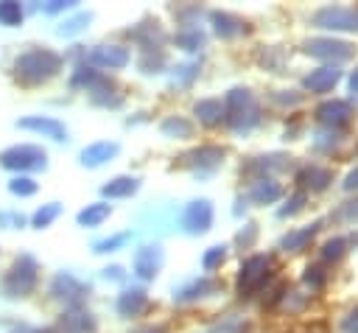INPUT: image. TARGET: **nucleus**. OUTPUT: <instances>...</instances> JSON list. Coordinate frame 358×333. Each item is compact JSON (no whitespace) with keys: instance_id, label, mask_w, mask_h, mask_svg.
<instances>
[{"instance_id":"41","label":"nucleus","mask_w":358,"mask_h":333,"mask_svg":"<svg viewBox=\"0 0 358 333\" xmlns=\"http://www.w3.org/2000/svg\"><path fill=\"white\" fill-rule=\"evenodd\" d=\"M90 20H92V14H90V11H81V14L70 17V20H64V22L59 25V34H62V36H73V34L84 31V25H87Z\"/></svg>"},{"instance_id":"9","label":"nucleus","mask_w":358,"mask_h":333,"mask_svg":"<svg viewBox=\"0 0 358 333\" xmlns=\"http://www.w3.org/2000/svg\"><path fill=\"white\" fill-rule=\"evenodd\" d=\"M224 157H227V151H224L221 146L207 143V146H199V148H193V151L182 154V162H179V165L190 168V171H193V173H199V176H207V173H213L215 168H221Z\"/></svg>"},{"instance_id":"10","label":"nucleus","mask_w":358,"mask_h":333,"mask_svg":"<svg viewBox=\"0 0 358 333\" xmlns=\"http://www.w3.org/2000/svg\"><path fill=\"white\" fill-rule=\"evenodd\" d=\"M213 218H215V210H213V201L210 199H193L185 213H182V227L185 232L190 235H204L210 227H213Z\"/></svg>"},{"instance_id":"8","label":"nucleus","mask_w":358,"mask_h":333,"mask_svg":"<svg viewBox=\"0 0 358 333\" xmlns=\"http://www.w3.org/2000/svg\"><path fill=\"white\" fill-rule=\"evenodd\" d=\"M305 53L338 64V62H347L355 53V48L344 39H336V36H313V39L305 42Z\"/></svg>"},{"instance_id":"11","label":"nucleus","mask_w":358,"mask_h":333,"mask_svg":"<svg viewBox=\"0 0 358 333\" xmlns=\"http://www.w3.org/2000/svg\"><path fill=\"white\" fill-rule=\"evenodd\" d=\"M355 109L350 101H341V98H333V101H324L319 109H316V120L327 129V132H338L344 126H350Z\"/></svg>"},{"instance_id":"44","label":"nucleus","mask_w":358,"mask_h":333,"mask_svg":"<svg viewBox=\"0 0 358 333\" xmlns=\"http://www.w3.org/2000/svg\"><path fill=\"white\" fill-rule=\"evenodd\" d=\"M324 283H327V271H324L322 266H308V269H305V285H308L310 291H319Z\"/></svg>"},{"instance_id":"45","label":"nucleus","mask_w":358,"mask_h":333,"mask_svg":"<svg viewBox=\"0 0 358 333\" xmlns=\"http://www.w3.org/2000/svg\"><path fill=\"white\" fill-rule=\"evenodd\" d=\"M338 330H341V333H358V305H355V308H350V311L341 316Z\"/></svg>"},{"instance_id":"38","label":"nucleus","mask_w":358,"mask_h":333,"mask_svg":"<svg viewBox=\"0 0 358 333\" xmlns=\"http://www.w3.org/2000/svg\"><path fill=\"white\" fill-rule=\"evenodd\" d=\"M224 260H227V246H224V243H215V246H210V249L201 255V269H204V271H215V269H221Z\"/></svg>"},{"instance_id":"35","label":"nucleus","mask_w":358,"mask_h":333,"mask_svg":"<svg viewBox=\"0 0 358 333\" xmlns=\"http://www.w3.org/2000/svg\"><path fill=\"white\" fill-rule=\"evenodd\" d=\"M344 255H347V238H330V241H324V246H322V260L324 263H338Z\"/></svg>"},{"instance_id":"52","label":"nucleus","mask_w":358,"mask_h":333,"mask_svg":"<svg viewBox=\"0 0 358 333\" xmlns=\"http://www.w3.org/2000/svg\"><path fill=\"white\" fill-rule=\"evenodd\" d=\"M350 92H352V98H358V67L350 76Z\"/></svg>"},{"instance_id":"53","label":"nucleus","mask_w":358,"mask_h":333,"mask_svg":"<svg viewBox=\"0 0 358 333\" xmlns=\"http://www.w3.org/2000/svg\"><path fill=\"white\" fill-rule=\"evenodd\" d=\"M17 333H53V330H17Z\"/></svg>"},{"instance_id":"31","label":"nucleus","mask_w":358,"mask_h":333,"mask_svg":"<svg viewBox=\"0 0 358 333\" xmlns=\"http://www.w3.org/2000/svg\"><path fill=\"white\" fill-rule=\"evenodd\" d=\"M196 78H199V64H196V62L176 64L173 73H171V84H173V87H190Z\"/></svg>"},{"instance_id":"15","label":"nucleus","mask_w":358,"mask_h":333,"mask_svg":"<svg viewBox=\"0 0 358 333\" xmlns=\"http://www.w3.org/2000/svg\"><path fill=\"white\" fill-rule=\"evenodd\" d=\"M98 322L87 308H70L59 316V333H95Z\"/></svg>"},{"instance_id":"24","label":"nucleus","mask_w":358,"mask_h":333,"mask_svg":"<svg viewBox=\"0 0 358 333\" xmlns=\"http://www.w3.org/2000/svg\"><path fill=\"white\" fill-rule=\"evenodd\" d=\"M131 34V39L134 42H140L143 45V50H159V45H162V39H165V34H162V28H159V22L154 20H145V22H140L134 31H129Z\"/></svg>"},{"instance_id":"47","label":"nucleus","mask_w":358,"mask_h":333,"mask_svg":"<svg viewBox=\"0 0 358 333\" xmlns=\"http://www.w3.org/2000/svg\"><path fill=\"white\" fill-rule=\"evenodd\" d=\"M0 224L8 227V229H17V227L25 224V218H22L20 213H0Z\"/></svg>"},{"instance_id":"39","label":"nucleus","mask_w":358,"mask_h":333,"mask_svg":"<svg viewBox=\"0 0 358 333\" xmlns=\"http://www.w3.org/2000/svg\"><path fill=\"white\" fill-rule=\"evenodd\" d=\"M140 70L143 73H159L162 67H165V53H162V48L159 50H143V56H140Z\"/></svg>"},{"instance_id":"50","label":"nucleus","mask_w":358,"mask_h":333,"mask_svg":"<svg viewBox=\"0 0 358 333\" xmlns=\"http://www.w3.org/2000/svg\"><path fill=\"white\" fill-rule=\"evenodd\" d=\"M103 277H106V280H120V277H123V269H120V266H106V269H103Z\"/></svg>"},{"instance_id":"16","label":"nucleus","mask_w":358,"mask_h":333,"mask_svg":"<svg viewBox=\"0 0 358 333\" xmlns=\"http://www.w3.org/2000/svg\"><path fill=\"white\" fill-rule=\"evenodd\" d=\"M338 78H341V70H338L336 64H322V67H316V70H310V73L305 76L302 87H305L308 92L322 95V92H330V90L338 84Z\"/></svg>"},{"instance_id":"29","label":"nucleus","mask_w":358,"mask_h":333,"mask_svg":"<svg viewBox=\"0 0 358 333\" xmlns=\"http://www.w3.org/2000/svg\"><path fill=\"white\" fill-rule=\"evenodd\" d=\"M173 42L182 48V50H199L204 45V31L199 25H182L173 36Z\"/></svg>"},{"instance_id":"3","label":"nucleus","mask_w":358,"mask_h":333,"mask_svg":"<svg viewBox=\"0 0 358 333\" xmlns=\"http://www.w3.org/2000/svg\"><path fill=\"white\" fill-rule=\"evenodd\" d=\"M36 280H39V263L34 255H20L11 269L6 271L0 288L8 299H20V297H28L34 288H36Z\"/></svg>"},{"instance_id":"48","label":"nucleus","mask_w":358,"mask_h":333,"mask_svg":"<svg viewBox=\"0 0 358 333\" xmlns=\"http://www.w3.org/2000/svg\"><path fill=\"white\" fill-rule=\"evenodd\" d=\"M76 3H64V0H53V3H48V6H39L45 14H59V11H67V8H73Z\"/></svg>"},{"instance_id":"18","label":"nucleus","mask_w":358,"mask_h":333,"mask_svg":"<svg viewBox=\"0 0 358 333\" xmlns=\"http://www.w3.org/2000/svg\"><path fill=\"white\" fill-rule=\"evenodd\" d=\"M319 229H322V221H313V224H305L299 229H291L288 235L280 238V249L282 252H305L310 246V241L319 235Z\"/></svg>"},{"instance_id":"34","label":"nucleus","mask_w":358,"mask_h":333,"mask_svg":"<svg viewBox=\"0 0 358 333\" xmlns=\"http://www.w3.org/2000/svg\"><path fill=\"white\" fill-rule=\"evenodd\" d=\"M333 221H338V224H358V196L355 199H347V201H341L336 210H333V215H330Z\"/></svg>"},{"instance_id":"30","label":"nucleus","mask_w":358,"mask_h":333,"mask_svg":"<svg viewBox=\"0 0 358 333\" xmlns=\"http://www.w3.org/2000/svg\"><path fill=\"white\" fill-rule=\"evenodd\" d=\"M159 129H162L165 137H179V140L193 134V123H190L187 118H182V115H171V118H165V120L159 123Z\"/></svg>"},{"instance_id":"42","label":"nucleus","mask_w":358,"mask_h":333,"mask_svg":"<svg viewBox=\"0 0 358 333\" xmlns=\"http://www.w3.org/2000/svg\"><path fill=\"white\" fill-rule=\"evenodd\" d=\"M305 201H308V193H305V190H296V193L288 196L285 207L277 210V215H280V218H291V215H296V213L305 207Z\"/></svg>"},{"instance_id":"6","label":"nucleus","mask_w":358,"mask_h":333,"mask_svg":"<svg viewBox=\"0 0 358 333\" xmlns=\"http://www.w3.org/2000/svg\"><path fill=\"white\" fill-rule=\"evenodd\" d=\"M310 22L324 31H355L358 34V6H324L313 11Z\"/></svg>"},{"instance_id":"49","label":"nucleus","mask_w":358,"mask_h":333,"mask_svg":"<svg viewBox=\"0 0 358 333\" xmlns=\"http://www.w3.org/2000/svg\"><path fill=\"white\" fill-rule=\"evenodd\" d=\"M341 185H344V190H350V193H352V190H358V165L344 176V182H341Z\"/></svg>"},{"instance_id":"27","label":"nucleus","mask_w":358,"mask_h":333,"mask_svg":"<svg viewBox=\"0 0 358 333\" xmlns=\"http://www.w3.org/2000/svg\"><path fill=\"white\" fill-rule=\"evenodd\" d=\"M137 187H140V179L137 176H115V179H109L101 187V193L106 199H126V196L137 193Z\"/></svg>"},{"instance_id":"12","label":"nucleus","mask_w":358,"mask_h":333,"mask_svg":"<svg viewBox=\"0 0 358 333\" xmlns=\"http://www.w3.org/2000/svg\"><path fill=\"white\" fill-rule=\"evenodd\" d=\"M162 260H165L162 246H159V243H145V246H140V249L134 252L131 271H134L140 280H154L157 271L162 269Z\"/></svg>"},{"instance_id":"13","label":"nucleus","mask_w":358,"mask_h":333,"mask_svg":"<svg viewBox=\"0 0 358 333\" xmlns=\"http://www.w3.org/2000/svg\"><path fill=\"white\" fill-rule=\"evenodd\" d=\"M90 62L103 70H120L131 62V53L123 45H98L90 50Z\"/></svg>"},{"instance_id":"25","label":"nucleus","mask_w":358,"mask_h":333,"mask_svg":"<svg viewBox=\"0 0 358 333\" xmlns=\"http://www.w3.org/2000/svg\"><path fill=\"white\" fill-rule=\"evenodd\" d=\"M193 115H196V120H199L201 126L213 129V126H218V123L224 120V104H221L218 98H201V101H196Z\"/></svg>"},{"instance_id":"28","label":"nucleus","mask_w":358,"mask_h":333,"mask_svg":"<svg viewBox=\"0 0 358 333\" xmlns=\"http://www.w3.org/2000/svg\"><path fill=\"white\" fill-rule=\"evenodd\" d=\"M109 213H112V204H106V201H92V204H87V207L76 215V221H78L81 227H98V224H103V221L109 218Z\"/></svg>"},{"instance_id":"21","label":"nucleus","mask_w":358,"mask_h":333,"mask_svg":"<svg viewBox=\"0 0 358 333\" xmlns=\"http://www.w3.org/2000/svg\"><path fill=\"white\" fill-rule=\"evenodd\" d=\"M288 157H282V154H268V157H252L243 168H241V173H246V176H255V179H266V173H271V171H282V168H288V162H285Z\"/></svg>"},{"instance_id":"2","label":"nucleus","mask_w":358,"mask_h":333,"mask_svg":"<svg viewBox=\"0 0 358 333\" xmlns=\"http://www.w3.org/2000/svg\"><path fill=\"white\" fill-rule=\"evenodd\" d=\"M224 123L235 132V134H246L255 126H260L263 115H260V104L252 95V90L246 87H232L224 95Z\"/></svg>"},{"instance_id":"51","label":"nucleus","mask_w":358,"mask_h":333,"mask_svg":"<svg viewBox=\"0 0 358 333\" xmlns=\"http://www.w3.org/2000/svg\"><path fill=\"white\" fill-rule=\"evenodd\" d=\"M131 333H168L162 325H145V327H137V330H131Z\"/></svg>"},{"instance_id":"33","label":"nucleus","mask_w":358,"mask_h":333,"mask_svg":"<svg viewBox=\"0 0 358 333\" xmlns=\"http://www.w3.org/2000/svg\"><path fill=\"white\" fill-rule=\"evenodd\" d=\"M59 213H62V204H59V201H48V204H42V207L31 215V224H34L36 229H45V227H50V224L59 218Z\"/></svg>"},{"instance_id":"1","label":"nucleus","mask_w":358,"mask_h":333,"mask_svg":"<svg viewBox=\"0 0 358 333\" xmlns=\"http://www.w3.org/2000/svg\"><path fill=\"white\" fill-rule=\"evenodd\" d=\"M62 70V56L48 48H31L14 59V78L25 87H36Z\"/></svg>"},{"instance_id":"17","label":"nucleus","mask_w":358,"mask_h":333,"mask_svg":"<svg viewBox=\"0 0 358 333\" xmlns=\"http://www.w3.org/2000/svg\"><path fill=\"white\" fill-rule=\"evenodd\" d=\"M218 288H221L218 280H213V277H196V280H190V283H185V285H179L173 291V302H196V299H204V297L215 294Z\"/></svg>"},{"instance_id":"46","label":"nucleus","mask_w":358,"mask_h":333,"mask_svg":"<svg viewBox=\"0 0 358 333\" xmlns=\"http://www.w3.org/2000/svg\"><path fill=\"white\" fill-rule=\"evenodd\" d=\"M255 238H257V227H255V224H246V227L238 232V238H235V241H238V246L249 249V246L255 243Z\"/></svg>"},{"instance_id":"22","label":"nucleus","mask_w":358,"mask_h":333,"mask_svg":"<svg viewBox=\"0 0 358 333\" xmlns=\"http://www.w3.org/2000/svg\"><path fill=\"white\" fill-rule=\"evenodd\" d=\"M280 196H282V185H280L277 179H271V176L255 179L252 187L246 190V199H249L252 204H274Z\"/></svg>"},{"instance_id":"23","label":"nucleus","mask_w":358,"mask_h":333,"mask_svg":"<svg viewBox=\"0 0 358 333\" xmlns=\"http://www.w3.org/2000/svg\"><path fill=\"white\" fill-rule=\"evenodd\" d=\"M210 22L215 25V34L221 39H232V36H241V34L249 31V25L241 17L229 14V11H210Z\"/></svg>"},{"instance_id":"4","label":"nucleus","mask_w":358,"mask_h":333,"mask_svg":"<svg viewBox=\"0 0 358 333\" xmlns=\"http://www.w3.org/2000/svg\"><path fill=\"white\" fill-rule=\"evenodd\" d=\"M271 257L268 255H252L241 263L238 280H235V291L238 297H252L257 294L268 280H271Z\"/></svg>"},{"instance_id":"19","label":"nucleus","mask_w":358,"mask_h":333,"mask_svg":"<svg viewBox=\"0 0 358 333\" xmlns=\"http://www.w3.org/2000/svg\"><path fill=\"white\" fill-rule=\"evenodd\" d=\"M145 308H148V294H145V288L131 285V288H123V291H120V297H117V313H120V316L131 319V316H140Z\"/></svg>"},{"instance_id":"14","label":"nucleus","mask_w":358,"mask_h":333,"mask_svg":"<svg viewBox=\"0 0 358 333\" xmlns=\"http://www.w3.org/2000/svg\"><path fill=\"white\" fill-rule=\"evenodd\" d=\"M17 129L36 132V134H45V137H50V140H67L64 123L56 120V118H48V115H28V118L17 120Z\"/></svg>"},{"instance_id":"20","label":"nucleus","mask_w":358,"mask_h":333,"mask_svg":"<svg viewBox=\"0 0 358 333\" xmlns=\"http://www.w3.org/2000/svg\"><path fill=\"white\" fill-rule=\"evenodd\" d=\"M117 151H120V146H117V143L101 140V143L87 146V148L78 154V160H81V165H84V168H101L103 162H109L112 157H117Z\"/></svg>"},{"instance_id":"43","label":"nucleus","mask_w":358,"mask_h":333,"mask_svg":"<svg viewBox=\"0 0 358 333\" xmlns=\"http://www.w3.org/2000/svg\"><path fill=\"white\" fill-rule=\"evenodd\" d=\"M8 190H11L14 196H34V193H36V182H34L31 176H14V179L8 182Z\"/></svg>"},{"instance_id":"26","label":"nucleus","mask_w":358,"mask_h":333,"mask_svg":"<svg viewBox=\"0 0 358 333\" xmlns=\"http://www.w3.org/2000/svg\"><path fill=\"white\" fill-rule=\"evenodd\" d=\"M296 182L302 185V190L319 193V190H324V187L333 182V173H330L327 168H322V165H308V168H302V171L296 173Z\"/></svg>"},{"instance_id":"36","label":"nucleus","mask_w":358,"mask_h":333,"mask_svg":"<svg viewBox=\"0 0 358 333\" xmlns=\"http://www.w3.org/2000/svg\"><path fill=\"white\" fill-rule=\"evenodd\" d=\"M20 22H22V6L14 3V0H3V3H0V25L14 28V25H20Z\"/></svg>"},{"instance_id":"40","label":"nucleus","mask_w":358,"mask_h":333,"mask_svg":"<svg viewBox=\"0 0 358 333\" xmlns=\"http://www.w3.org/2000/svg\"><path fill=\"white\" fill-rule=\"evenodd\" d=\"M249 330V325H246V319H241V316H224L218 325H213L207 333H246Z\"/></svg>"},{"instance_id":"32","label":"nucleus","mask_w":358,"mask_h":333,"mask_svg":"<svg viewBox=\"0 0 358 333\" xmlns=\"http://www.w3.org/2000/svg\"><path fill=\"white\" fill-rule=\"evenodd\" d=\"M98 78H101V73H98L95 67H90V64H78L76 73L70 76V87H73V90H90Z\"/></svg>"},{"instance_id":"5","label":"nucleus","mask_w":358,"mask_h":333,"mask_svg":"<svg viewBox=\"0 0 358 333\" xmlns=\"http://www.w3.org/2000/svg\"><path fill=\"white\" fill-rule=\"evenodd\" d=\"M0 165L8 168V171H39L48 165V154L42 146H34V143H20V146H11L6 151H0Z\"/></svg>"},{"instance_id":"7","label":"nucleus","mask_w":358,"mask_h":333,"mask_svg":"<svg viewBox=\"0 0 358 333\" xmlns=\"http://www.w3.org/2000/svg\"><path fill=\"white\" fill-rule=\"evenodd\" d=\"M87 294H90V285L84 280H78L76 274H70V271H59L50 280V297L59 299V302H64V305L78 308L87 299Z\"/></svg>"},{"instance_id":"37","label":"nucleus","mask_w":358,"mask_h":333,"mask_svg":"<svg viewBox=\"0 0 358 333\" xmlns=\"http://www.w3.org/2000/svg\"><path fill=\"white\" fill-rule=\"evenodd\" d=\"M129 238H131V232H117V235H112V238H101V241H95V243H92V252H95V255L117 252L120 246H126V243H129Z\"/></svg>"}]
</instances>
